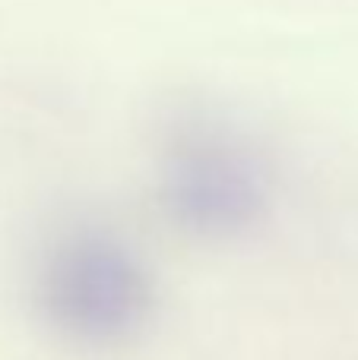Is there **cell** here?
I'll return each instance as SVG.
<instances>
[{
  "mask_svg": "<svg viewBox=\"0 0 358 360\" xmlns=\"http://www.w3.org/2000/svg\"><path fill=\"white\" fill-rule=\"evenodd\" d=\"M44 310L61 329L86 342L130 335L146 316V275L124 247L99 234L57 243L42 278Z\"/></svg>",
  "mask_w": 358,
  "mask_h": 360,
  "instance_id": "cell-1",
  "label": "cell"
},
{
  "mask_svg": "<svg viewBox=\"0 0 358 360\" xmlns=\"http://www.w3.org/2000/svg\"><path fill=\"white\" fill-rule=\"evenodd\" d=\"M254 180L235 155L194 152L178 168L175 196L187 218L206 224H228L254 209Z\"/></svg>",
  "mask_w": 358,
  "mask_h": 360,
  "instance_id": "cell-2",
  "label": "cell"
}]
</instances>
